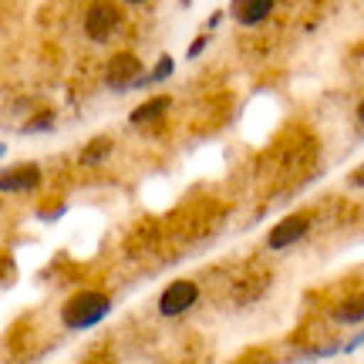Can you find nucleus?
<instances>
[{"label":"nucleus","mask_w":364,"mask_h":364,"mask_svg":"<svg viewBox=\"0 0 364 364\" xmlns=\"http://www.w3.org/2000/svg\"><path fill=\"white\" fill-rule=\"evenodd\" d=\"M108 152H112V139H108V135H102V139H91V142L85 145V152H81V166L105 162V159H108Z\"/></svg>","instance_id":"nucleus-10"},{"label":"nucleus","mask_w":364,"mask_h":364,"mask_svg":"<svg viewBox=\"0 0 364 364\" xmlns=\"http://www.w3.org/2000/svg\"><path fill=\"white\" fill-rule=\"evenodd\" d=\"M51 125H54V115L51 112H41V115H34L31 122H24V135H34V132H51Z\"/></svg>","instance_id":"nucleus-12"},{"label":"nucleus","mask_w":364,"mask_h":364,"mask_svg":"<svg viewBox=\"0 0 364 364\" xmlns=\"http://www.w3.org/2000/svg\"><path fill=\"white\" fill-rule=\"evenodd\" d=\"M145 78V71H142V61L135 58V54L129 51H118L108 65H105V85L112 91H132V88H139Z\"/></svg>","instance_id":"nucleus-2"},{"label":"nucleus","mask_w":364,"mask_h":364,"mask_svg":"<svg viewBox=\"0 0 364 364\" xmlns=\"http://www.w3.org/2000/svg\"><path fill=\"white\" fill-rule=\"evenodd\" d=\"M209 44V38L206 34H199V38L193 41V48H189V58H199V54H203V48H206Z\"/></svg>","instance_id":"nucleus-14"},{"label":"nucleus","mask_w":364,"mask_h":364,"mask_svg":"<svg viewBox=\"0 0 364 364\" xmlns=\"http://www.w3.org/2000/svg\"><path fill=\"white\" fill-rule=\"evenodd\" d=\"M172 71H176V61H172L169 54H162V58L156 61V68H152V71L142 78V85H139V88H149V85H159V81H169Z\"/></svg>","instance_id":"nucleus-11"},{"label":"nucleus","mask_w":364,"mask_h":364,"mask_svg":"<svg viewBox=\"0 0 364 364\" xmlns=\"http://www.w3.org/2000/svg\"><path fill=\"white\" fill-rule=\"evenodd\" d=\"M348 182H351L354 189H361V186H364V162H361V166H358V169L351 172V176H348Z\"/></svg>","instance_id":"nucleus-15"},{"label":"nucleus","mask_w":364,"mask_h":364,"mask_svg":"<svg viewBox=\"0 0 364 364\" xmlns=\"http://www.w3.org/2000/svg\"><path fill=\"white\" fill-rule=\"evenodd\" d=\"M112 314V297L102 290H81L61 304V324L68 331H88Z\"/></svg>","instance_id":"nucleus-1"},{"label":"nucleus","mask_w":364,"mask_h":364,"mask_svg":"<svg viewBox=\"0 0 364 364\" xmlns=\"http://www.w3.org/2000/svg\"><path fill=\"white\" fill-rule=\"evenodd\" d=\"M230 14H233L236 24L260 27L273 14V0H230Z\"/></svg>","instance_id":"nucleus-6"},{"label":"nucleus","mask_w":364,"mask_h":364,"mask_svg":"<svg viewBox=\"0 0 364 364\" xmlns=\"http://www.w3.org/2000/svg\"><path fill=\"white\" fill-rule=\"evenodd\" d=\"M118 24H122V14H118V7L115 4H108V0L91 4L88 14H85V34H88L95 44L112 41V34L118 31Z\"/></svg>","instance_id":"nucleus-3"},{"label":"nucleus","mask_w":364,"mask_h":364,"mask_svg":"<svg viewBox=\"0 0 364 364\" xmlns=\"http://www.w3.org/2000/svg\"><path fill=\"white\" fill-rule=\"evenodd\" d=\"M358 122H361V125H364V102L358 105Z\"/></svg>","instance_id":"nucleus-16"},{"label":"nucleus","mask_w":364,"mask_h":364,"mask_svg":"<svg viewBox=\"0 0 364 364\" xmlns=\"http://www.w3.org/2000/svg\"><path fill=\"white\" fill-rule=\"evenodd\" d=\"M307 233H311V216H307V213H294V216L280 220L270 233H267V247L287 250V247H294V243H300Z\"/></svg>","instance_id":"nucleus-5"},{"label":"nucleus","mask_w":364,"mask_h":364,"mask_svg":"<svg viewBox=\"0 0 364 364\" xmlns=\"http://www.w3.org/2000/svg\"><path fill=\"white\" fill-rule=\"evenodd\" d=\"M125 4H145V0H125Z\"/></svg>","instance_id":"nucleus-17"},{"label":"nucleus","mask_w":364,"mask_h":364,"mask_svg":"<svg viewBox=\"0 0 364 364\" xmlns=\"http://www.w3.org/2000/svg\"><path fill=\"white\" fill-rule=\"evenodd\" d=\"M361 344H364V331H358V334H354V338L348 341V344H341V354H351V351H358Z\"/></svg>","instance_id":"nucleus-13"},{"label":"nucleus","mask_w":364,"mask_h":364,"mask_svg":"<svg viewBox=\"0 0 364 364\" xmlns=\"http://www.w3.org/2000/svg\"><path fill=\"white\" fill-rule=\"evenodd\" d=\"M199 300V287L193 280H172L162 294H159V314L162 317H182L186 311H193Z\"/></svg>","instance_id":"nucleus-4"},{"label":"nucleus","mask_w":364,"mask_h":364,"mask_svg":"<svg viewBox=\"0 0 364 364\" xmlns=\"http://www.w3.org/2000/svg\"><path fill=\"white\" fill-rule=\"evenodd\" d=\"M38 186H41V166H34V162H24V166L7 169L0 176V189L4 193H31Z\"/></svg>","instance_id":"nucleus-7"},{"label":"nucleus","mask_w":364,"mask_h":364,"mask_svg":"<svg viewBox=\"0 0 364 364\" xmlns=\"http://www.w3.org/2000/svg\"><path fill=\"white\" fill-rule=\"evenodd\" d=\"M331 317H334V324H341V327L364 324V297H348V300H341L338 307L331 311Z\"/></svg>","instance_id":"nucleus-8"},{"label":"nucleus","mask_w":364,"mask_h":364,"mask_svg":"<svg viewBox=\"0 0 364 364\" xmlns=\"http://www.w3.org/2000/svg\"><path fill=\"white\" fill-rule=\"evenodd\" d=\"M169 95H156V98H149V102H142L135 112L129 115L132 125H149V122H156V118H162V112L169 108Z\"/></svg>","instance_id":"nucleus-9"}]
</instances>
